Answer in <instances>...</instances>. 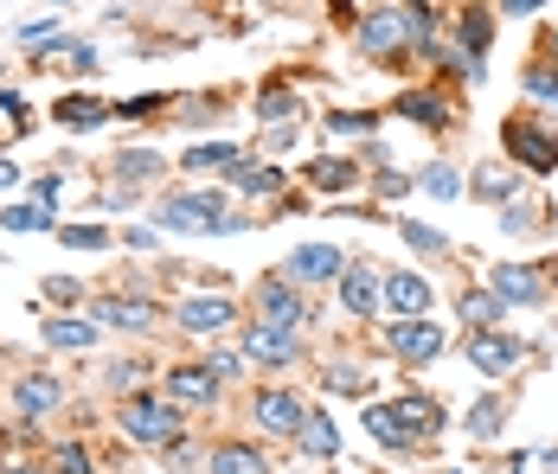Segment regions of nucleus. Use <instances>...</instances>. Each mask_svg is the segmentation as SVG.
Masks as SVG:
<instances>
[{"mask_svg":"<svg viewBox=\"0 0 558 474\" xmlns=\"http://www.w3.org/2000/svg\"><path fill=\"white\" fill-rule=\"evenodd\" d=\"M90 320L116 327V333H148L155 327V302H142V295H90Z\"/></svg>","mask_w":558,"mask_h":474,"instance_id":"obj_15","label":"nucleus"},{"mask_svg":"<svg viewBox=\"0 0 558 474\" xmlns=\"http://www.w3.org/2000/svg\"><path fill=\"white\" fill-rule=\"evenodd\" d=\"M251 116H257V122H289V116H302V90H295V84H282V77H270V84L257 90Z\"/></svg>","mask_w":558,"mask_h":474,"instance_id":"obj_25","label":"nucleus"},{"mask_svg":"<svg viewBox=\"0 0 558 474\" xmlns=\"http://www.w3.org/2000/svg\"><path fill=\"white\" fill-rule=\"evenodd\" d=\"M469 193L482 199V206H513V193H520V167L507 155H488L475 173H469Z\"/></svg>","mask_w":558,"mask_h":474,"instance_id":"obj_17","label":"nucleus"},{"mask_svg":"<svg viewBox=\"0 0 558 474\" xmlns=\"http://www.w3.org/2000/svg\"><path fill=\"white\" fill-rule=\"evenodd\" d=\"M526 97H533V104H558V64L553 58L526 71Z\"/></svg>","mask_w":558,"mask_h":474,"instance_id":"obj_41","label":"nucleus"},{"mask_svg":"<svg viewBox=\"0 0 558 474\" xmlns=\"http://www.w3.org/2000/svg\"><path fill=\"white\" fill-rule=\"evenodd\" d=\"M33 199H39V206H52V199H58V173H39V180H33Z\"/></svg>","mask_w":558,"mask_h":474,"instance_id":"obj_50","label":"nucleus"},{"mask_svg":"<svg viewBox=\"0 0 558 474\" xmlns=\"http://www.w3.org/2000/svg\"><path fill=\"white\" fill-rule=\"evenodd\" d=\"M456 39H462V46H456V52H462V71H469V77H482V71H488L482 52H488V39H495V13H488L482 0H469V7L456 13Z\"/></svg>","mask_w":558,"mask_h":474,"instance_id":"obj_13","label":"nucleus"},{"mask_svg":"<svg viewBox=\"0 0 558 474\" xmlns=\"http://www.w3.org/2000/svg\"><path fill=\"white\" fill-rule=\"evenodd\" d=\"M46 469H52V474H97V462H90V449H84V442H52Z\"/></svg>","mask_w":558,"mask_h":474,"instance_id":"obj_36","label":"nucleus"},{"mask_svg":"<svg viewBox=\"0 0 558 474\" xmlns=\"http://www.w3.org/2000/svg\"><path fill=\"white\" fill-rule=\"evenodd\" d=\"M391 109H398V116H411V122H424L430 135H444V129H449V104L437 97V90H404Z\"/></svg>","mask_w":558,"mask_h":474,"instance_id":"obj_28","label":"nucleus"},{"mask_svg":"<svg viewBox=\"0 0 558 474\" xmlns=\"http://www.w3.org/2000/svg\"><path fill=\"white\" fill-rule=\"evenodd\" d=\"M366 429H373V436H379V442H386L391 455H404V449H417V442H411V436H404V423L391 417V404H366Z\"/></svg>","mask_w":558,"mask_h":474,"instance_id":"obj_33","label":"nucleus"},{"mask_svg":"<svg viewBox=\"0 0 558 474\" xmlns=\"http://www.w3.org/2000/svg\"><path fill=\"white\" fill-rule=\"evenodd\" d=\"M231 186H238L244 199H270V193H282V167H251V160H238V167H231Z\"/></svg>","mask_w":558,"mask_h":474,"instance_id":"obj_30","label":"nucleus"},{"mask_svg":"<svg viewBox=\"0 0 558 474\" xmlns=\"http://www.w3.org/2000/svg\"><path fill=\"white\" fill-rule=\"evenodd\" d=\"M322 385H328V391H353V398H360V391H366V372L347 366V360H328V366H322Z\"/></svg>","mask_w":558,"mask_h":474,"instance_id":"obj_39","label":"nucleus"},{"mask_svg":"<svg viewBox=\"0 0 558 474\" xmlns=\"http://www.w3.org/2000/svg\"><path fill=\"white\" fill-rule=\"evenodd\" d=\"M251 417H257L264 436H289V442H295V429H302V417H308V404H302L295 391H282V385H264V391H251Z\"/></svg>","mask_w":558,"mask_h":474,"instance_id":"obj_11","label":"nucleus"},{"mask_svg":"<svg viewBox=\"0 0 558 474\" xmlns=\"http://www.w3.org/2000/svg\"><path fill=\"white\" fill-rule=\"evenodd\" d=\"M161 391H168L180 411H213V404L225 398V378L206 366V360H180V366H168Z\"/></svg>","mask_w":558,"mask_h":474,"instance_id":"obj_7","label":"nucleus"},{"mask_svg":"<svg viewBox=\"0 0 558 474\" xmlns=\"http://www.w3.org/2000/svg\"><path fill=\"white\" fill-rule=\"evenodd\" d=\"M206 474H270V455L251 449V442H219L206 455Z\"/></svg>","mask_w":558,"mask_h":474,"instance_id":"obj_24","label":"nucleus"},{"mask_svg":"<svg viewBox=\"0 0 558 474\" xmlns=\"http://www.w3.org/2000/svg\"><path fill=\"white\" fill-rule=\"evenodd\" d=\"M206 366L219 372L225 385H231V378H238V372H244V353H225V347H213V353H206Z\"/></svg>","mask_w":558,"mask_h":474,"instance_id":"obj_47","label":"nucleus"},{"mask_svg":"<svg viewBox=\"0 0 558 474\" xmlns=\"http://www.w3.org/2000/svg\"><path fill=\"white\" fill-rule=\"evenodd\" d=\"M161 167H168V160L155 155V148H122V155H116V180H122V186H142V180H155Z\"/></svg>","mask_w":558,"mask_h":474,"instance_id":"obj_32","label":"nucleus"},{"mask_svg":"<svg viewBox=\"0 0 558 474\" xmlns=\"http://www.w3.org/2000/svg\"><path fill=\"white\" fill-rule=\"evenodd\" d=\"M488 289L501 295L507 308H539L546 295H553V276L539 264H520V257H501V264L488 269Z\"/></svg>","mask_w":558,"mask_h":474,"instance_id":"obj_6","label":"nucleus"},{"mask_svg":"<svg viewBox=\"0 0 558 474\" xmlns=\"http://www.w3.org/2000/svg\"><path fill=\"white\" fill-rule=\"evenodd\" d=\"M546 58H553V64H558V33H553V39H546Z\"/></svg>","mask_w":558,"mask_h":474,"instance_id":"obj_54","label":"nucleus"},{"mask_svg":"<svg viewBox=\"0 0 558 474\" xmlns=\"http://www.w3.org/2000/svg\"><path fill=\"white\" fill-rule=\"evenodd\" d=\"M46 7H71V0H46Z\"/></svg>","mask_w":558,"mask_h":474,"instance_id":"obj_55","label":"nucleus"},{"mask_svg":"<svg viewBox=\"0 0 558 474\" xmlns=\"http://www.w3.org/2000/svg\"><path fill=\"white\" fill-rule=\"evenodd\" d=\"M456 315L469 320V327H501L507 320V302L482 282V289H462V302H456Z\"/></svg>","mask_w":558,"mask_h":474,"instance_id":"obj_29","label":"nucleus"},{"mask_svg":"<svg viewBox=\"0 0 558 474\" xmlns=\"http://www.w3.org/2000/svg\"><path fill=\"white\" fill-rule=\"evenodd\" d=\"M13 411H20V423H46L64 411V385H58L52 372H26L20 385H13Z\"/></svg>","mask_w":558,"mask_h":474,"instance_id":"obj_14","label":"nucleus"},{"mask_svg":"<svg viewBox=\"0 0 558 474\" xmlns=\"http://www.w3.org/2000/svg\"><path fill=\"white\" fill-rule=\"evenodd\" d=\"M13 180H20V167H13V160L0 155V193H7V186H13Z\"/></svg>","mask_w":558,"mask_h":474,"instance_id":"obj_52","label":"nucleus"},{"mask_svg":"<svg viewBox=\"0 0 558 474\" xmlns=\"http://www.w3.org/2000/svg\"><path fill=\"white\" fill-rule=\"evenodd\" d=\"M340 269H347V257H340L335 244H295V251L282 257V276L302 282V289H308V282H335Z\"/></svg>","mask_w":558,"mask_h":474,"instance_id":"obj_16","label":"nucleus"},{"mask_svg":"<svg viewBox=\"0 0 558 474\" xmlns=\"http://www.w3.org/2000/svg\"><path fill=\"white\" fill-rule=\"evenodd\" d=\"M58 244H64V251H110V231H104V224H64Z\"/></svg>","mask_w":558,"mask_h":474,"instance_id":"obj_38","label":"nucleus"},{"mask_svg":"<svg viewBox=\"0 0 558 474\" xmlns=\"http://www.w3.org/2000/svg\"><path fill=\"white\" fill-rule=\"evenodd\" d=\"M116 429L135 442V449H168L173 436H186V411L173 404L168 391H129L116 404Z\"/></svg>","mask_w":558,"mask_h":474,"instance_id":"obj_1","label":"nucleus"},{"mask_svg":"<svg viewBox=\"0 0 558 474\" xmlns=\"http://www.w3.org/2000/svg\"><path fill=\"white\" fill-rule=\"evenodd\" d=\"M501 398H482V404H475V411H469V436H482V442H488V436H501Z\"/></svg>","mask_w":558,"mask_h":474,"instance_id":"obj_40","label":"nucleus"},{"mask_svg":"<svg viewBox=\"0 0 558 474\" xmlns=\"http://www.w3.org/2000/svg\"><path fill=\"white\" fill-rule=\"evenodd\" d=\"M46 302L64 308V302H90V295H84V282H77V276H46Z\"/></svg>","mask_w":558,"mask_h":474,"instance_id":"obj_43","label":"nucleus"},{"mask_svg":"<svg viewBox=\"0 0 558 474\" xmlns=\"http://www.w3.org/2000/svg\"><path fill=\"white\" fill-rule=\"evenodd\" d=\"M501 148L520 173H558V129H546L539 116H507L501 122Z\"/></svg>","mask_w":558,"mask_h":474,"instance_id":"obj_4","label":"nucleus"},{"mask_svg":"<svg viewBox=\"0 0 558 474\" xmlns=\"http://www.w3.org/2000/svg\"><path fill=\"white\" fill-rule=\"evenodd\" d=\"M104 385L110 391H148V360H110L104 366Z\"/></svg>","mask_w":558,"mask_h":474,"instance_id":"obj_35","label":"nucleus"},{"mask_svg":"<svg viewBox=\"0 0 558 474\" xmlns=\"http://www.w3.org/2000/svg\"><path fill=\"white\" fill-rule=\"evenodd\" d=\"M39 340H46V347H52V353H90V347H97V320L84 315H52L46 320V327H39Z\"/></svg>","mask_w":558,"mask_h":474,"instance_id":"obj_23","label":"nucleus"},{"mask_svg":"<svg viewBox=\"0 0 558 474\" xmlns=\"http://www.w3.org/2000/svg\"><path fill=\"white\" fill-rule=\"evenodd\" d=\"M462 353H469V366L482 372V378H507V372L520 366V340L501 333V327H469V340H462Z\"/></svg>","mask_w":558,"mask_h":474,"instance_id":"obj_8","label":"nucleus"},{"mask_svg":"<svg viewBox=\"0 0 558 474\" xmlns=\"http://www.w3.org/2000/svg\"><path fill=\"white\" fill-rule=\"evenodd\" d=\"M122 244H129V251H148V257H155V251H161V231H155V224H129V231H122Z\"/></svg>","mask_w":558,"mask_h":474,"instance_id":"obj_46","label":"nucleus"},{"mask_svg":"<svg viewBox=\"0 0 558 474\" xmlns=\"http://www.w3.org/2000/svg\"><path fill=\"white\" fill-rule=\"evenodd\" d=\"M7 474H52V469H39V462H7Z\"/></svg>","mask_w":558,"mask_h":474,"instance_id":"obj_53","label":"nucleus"},{"mask_svg":"<svg viewBox=\"0 0 558 474\" xmlns=\"http://www.w3.org/2000/svg\"><path fill=\"white\" fill-rule=\"evenodd\" d=\"M0 474H7V462H0Z\"/></svg>","mask_w":558,"mask_h":474,"instance_id":"obj_56","label":"nucleus"},{"mask_svg":"<svg viewBox=\"0 0 558 474\" xmlns=\"http://www.w3.org/2000/svg\"><path fill=\"white\" fill-rule=\"evenodd\" d=\"M295 449H302L308 462H335V455H340V429H335V417L308 404V417H302V429H295Z\"/></svg>","mask_w":558,"mask_h":474,"instance_id":"obj_22","label":"nucleus"},{"mask_svg":"<svg viewBox=\"0 0 558 474\" xmlns=\"http://www.w3.org/2000/svg\"><path fill=\"white\" fill-rule=\"evenodd\" d=\"M379 308H386L391 320L430 315V282H424V276H411V269H391V276H386V295H379Z\"/></svg>","mask_w":558,"mask_h":474,"instance_id":"obj_19","label":"nucleus"},{"mask_svg":"<svg viewBox=\"0 0 558 474\" xmlns=\"http://www.w3.org/2000/svg\"><path fill=\"white\" fill-rule=\"evenodd\" d=\"M398 238L411 244V251H424V257H444L449 238L437 231V224H424V218H398Z\"/></svg>","mask_w":558,"mask_h":474,"instance_id":"obj_34","label":"nucleus"},{"mask_svg":"<svg viewBox=\"0 0 558 474\" xmlns=\"http://www.w3.org/2000/svg\"><path fill=\"white\" fill-rule=\"evenodd\" d=\"M386 347L404 360V366H430L449 340H444V327H437L430 315H411V320H391L386 327Z\"/></svg>","mask_w":558,"mask_h":474,"instance_id":"obj_9","label":"nucleus"},{"mask_svg":"<svg viewBox=\"0 0 558 474\" xmlns=\"http://www.w3.org/2000/svg\"><path fill=\"white\" fill-rule=\"evenodd\" d=\"M335 289H340V308H347V315H379V295H386V276H379V269L373 264H360V257H353V264L340 269L335 276Z\"/></svg>","mask_w":558,"mask_h":474,"instance_id":"obj_12","label":"nucleus"},{"mask_svg":"<svg viewBox=\"0 0 558 474\" xmlns=\"http://www.w3.org/2000/svg\"><path fill=\"white\" fill-rule=\"evenodd\" d=\"M353 46H360L366 58L411 52V46H417V33H411V13H404V0H391V7H373V13L353 26Z\"/></svg>","mask_w":558,"mask_h":474,"instance_id":"obj_5","label":"nucleus"},{"mask_svg":"<svg viewBox=\"0 0 558 474\" xmlns=\"http://www.w3.org/2000/svg\"><path fill=\"white\" fill-rule=\"evenodd\" d=\"M0 224H7V231H52V206H39V199L7 206V211H0Z\"/></svg>","mask_w":558,"mask_h":474,"instance_id":"obj_37","label":"nucleus"},{"mask_svg":"<svg viewBox=\"0 0 558 474\" xmlns=\"http://www.w3.org/2000/svg\"><path fill=\"white\" fill-rule=\"evenodd\" d=\"M161 104H173V97H161V90H148V97H122V104H116V116H129V122H142V116H155Z\"/></svg>","mask_w":558,"mask_h":474,"instance_id":"obj_45","label":"nucleus"},{"mask_svg":"<svg viewBox=\"0 0 558 474\" xmlns=\"http://www.w3.org/2000/svg\"><path fill=\"white\" fill-rule=\"evenodd\" d=\"M20 39H26V46H39V39H58V26H52V20H26V26H20Z\"/></svg>","mask_w":558,"mask_h":474,"instance_id":"obj_49","label":"nucleus"},{"mask_svg":"<svg viewBox=\"0 0 558 474\" xmlns=\"http://www.w3.org/2000/svg\"><path fill=\"white\" fill-rule=\"evenodd\" d=\"M155 224H161V231H206V238H219V231H238L244 218L225 211V193L199 186V193H168V199H155Z\"/></svg>","mask_w":558,"mask_h":474,"instance_id":"obj_2","label":"nucleus"},{"mask_svg":"<svg viewBox=\"0 0 558 474\" xmlns=\"http://www.w3.org/2000/svg\"><path fill=\"white\" fill-rule=\"evenodd\" d=\"M328 135H360V142H373V116H366V109H335V116H328Z\"/></svg>","mask_w":558,"mask_h":474,"instance_id":"obj_42","label":"nucleus"},{"mask_svg":"<svg viewBox=\"0 0 558 474\" xmlns=\"http://www.w3.org/2000/svg\"><path fill=\"white\" fill-rule=\"evenodd\" d=\"M173 320H180L186 333H225V327H238V302H231V295H186Z\"/></svg>","mask_w":558,"mask_h":474,"instance_id":"obj_20","label":"nucleus"},{"mask_svg":"<svg viewBox=\"0 0 558 474\" xmlns=\"http://www.w3.org/2000/svg\"><path fill=\"white\" fill-rule=\"evenodd\" d=\"M244 360H251V366H264V372L302 366V333H282V327L251 320V327H244Z\"/></svg>","mask_w":558,"mask_h":474,"instance_id":"obj_10","label":"nucleus"},{"mask_svg":"<svg viewBox=\"0 0 558 474\" xmlns=\"http://www.w3.org/2000/svg\"><path fill=\"white\" fill-rule=\"evenodd\" d=\"M161 455H168V469H173V474H193V469H199V449H193L186 436H173V442L161 449Z\"/></svg>","mask_w":558,"mask_h":474,"instance_id":"obj_44","label":"nucleus"},{"mask_svg":"<svg viewBox=\"0 0 558 474\" xmlns=\"http://www.w3.org/2000/svg\"><path fill=\"white\" fill-rule=\"evenodd\" d=\"M391 417L404 423V436L411 442H430V436H444V404L437 398H424V391H404V398H391Z\"/></svg>","mask_w":558,"mask_h":474,"instance_id":"obj_18","label":"nucleus"},{"mask_svg":"<svg viewBox=\"0 0 558 474\" xmlns=\"http://www.w3.org/2000/svg\"><path fill=\"white\" fill-rule=\"evenodd\" d=\"M398 193H411V173L386 167V173H379V199H398Z\"/></svg>","mask_w":558,"mask_h":474,"instance_id":"obj_48","label":"nucleus"},{"mask_svg":"<svg viewBox=\"0 0 558 474\" xmlns=\"http://www.w3.org/2000/svg\"><path fill=\"white\" fill-rule=\"evenodd\" d=\"M501 13H513V20H526V13H539V0H501Z\"/></svg>","mask_w":558,"mask_h":474,"instance_id":"obj_51","label":"nucleus"},{"mask_svg":"<svg viewBox=\"0 0 558 474\" xmlns=\"http://www.w3.org/2000/svg\"><path fill=\"white\" fill-rule=\"evenodd\" d=\"M116 109L97 104V97H84V90H71V97H58L52 104V122H64V129H97V122H110Z\"/></svg>","mask_w":558,"mask_h":474,"instance_id":"obj_27","label":"nucleus"},{"mask_svg":"<svg viewBox=\"0 0 558 474\" xmlns=\"http://www.w3.org/2000/svg\"><path fill=\"white\" fill-rule=\"evenodd\" d=\"M417 186H424V193H430V199H444V206H456V199H462V193H469V180H462V173H456V167H449V160H430V167H424V173H417Z\"/></svg>","mask_w":558,"mask_h":474,"instance_id":"obj_31","label":"nucleus"},{"mask_svg":"<svg viewBox=\"0 0 558 474\" xmlns=\"http://www.w3.org/2000/svg\"><path fill=\"white\" fill-rule=\"evenodd\" d=\"M251 308L257 315L251 320H264V327H282V333H302L308 327V289L302 282H289L282 269H270V276H257V289H251Z\"/></svg>","mask_w":558,"mask_h":474,"instance_id":"obj_3","label":"nucleus"},{"mask_svg":"<svg viewBox=\"0 0 558 474\" xmlns=\"http://www.w3.org/2000/svg\"><path fill=\"white\" fill-rule=\"evenodd\" d=\"M302 186H315V193H353L360 186V160L353 155H322L302 167Z\"/></svg>","mask_w":558,"mask_h":474,"instance_id":"obj_21","label":"nucleus"},{"mask_svg":"<svg viewBox=\"0 0 558 474\" xmlns=\"http://www.w3.org/2000/svg\"><path fill=\"white\" fill-rule=\"evenodd\" d=\"M238 160H244V148H231V142H193V148L180 155V167L199 180V173H231Z\"/></svg>","mask_w":558,"mask_h":474,"instance_id":"obj_26","label":"nucleus"}]
</instances>
